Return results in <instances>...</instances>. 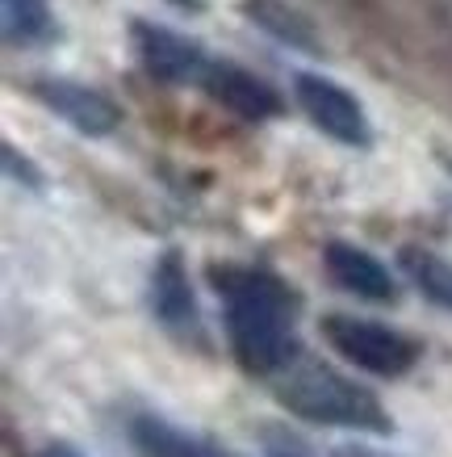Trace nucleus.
<instances>
[{
	"label": "nucleus",
	"mask_w": 452,
	"mask_h": 457,
	"mask_svg": "<svg viewBox=\"0 0 452 457\" xmlns=\"http://www.w3.org/2000/svg\"><path fill=\"white\" fill-rule=\"evenodd\" d=\"M151 311L180 340L201 336V315H197V298H193L189 269L180 261V252H164L160 264L151 269Z\"/></svg>",
	"instance_id": "nucleus-8"
},
{
	"label": "nucleus",
	"mask_w": 452,
	"mask_h": 457,
	"mask_svg": "<svg viewBox=\"0 0 452 457\" xmlns=\"http://www.w3.org/2000/svg\"><path fill=\"white\" fill-rule=\"evenodd\" d=\"M323 264H327V278L335 281L340 290L357 294V298H365V303H394L398 298L394 273H390L373 252L357 248V244L331 239L327 248H323Z\"/></svg>",
	"instance_id": "nucleus-9"
},
{
	"label": "nucleus",
	"mask_w": 452,
	"mask_h": 457,
	"mask_svg": "<svg viewBox=\"0 0 452 457\" xmlns=\"http://www.w3.org/2000/svg\"><path fill=\"white\" fill-rule=\"evenodd\" d=\"M210 281L222 298L226 340L239 370L251 378H276L301 357L298 298L268 269L247 264H210Z\"/></svg>",
	"instance_id": "nucleus-1"
},
{
	"label": "nucleus",
	"mask_w": 452,
	"mask_h": 457,
	"mask_svg": "<svg viewBox=\"0 0 452 457\" xmlns=\"http://www.w3.org/2000/svg\"><path fill=\"white\" fill-rule=\"evenodd\" d=\"M243 13L251 17L260 29H268L273 38H281L285 46H298V51H306V55H318L315 29L306 26L298 13H289L285 4H276V0H247Z\"/></svg>",
	"instance_id": "nucleus-13"
},
{
	"label": "nucleus",
	"mask_w": 452,
	"mask_h": 457,
	"mask_svg": "<svg viewBox=\"0 0 452 457\" xmlns=\"http://www.w3.org/2000/svg\"><path fill=\"white\" fill-rule=\"evenodd\" d=\"M130 441L143 457H218L201 436L185 432L172 420L155 416V411H143V416L130 420Z\"/></svg>",
	"instance_id": "nucleus-10"
},
{
	"label": "nucleus",
	"mask_w": 452,
	"mask_h": 457,
	"mask_svg": "<svg viewBox=\"0 0 452 457\" xmlns=\"http://www.w3.org/2000/svg\"><path fill=\"white\" fill-rule=\"evenodd\" d=\"M444 168H448V172H452V155H444Z\"/></svg>",
	"instance_id": "nucleus-19"
},
{
	"label": "nucleus",
	"mask_w": 452,
	"mask_h": 457,
	"mask_svg": "<svg viewBox=\"0 0 452 457\" xmlns=\"http://www.w3.org/2000/svg\"><path fill=\"white\" fill-rule=\"evenodd\" d=\"M201 88L218 101L222 110H231L234 118H243V122H268V118H276V113L285 110V105H281V93H276L273 84L260 80V76H251V71L239 68V63H214V59H210Z\"/></svg>",
	"instance_id": "nucleus-7"
},
{
	"label": "nucleus",
	"mask_w": 452,
	"mask_h": 457,
	"mask_svg": "<svg viewBox=\"0 0 452 457\" xmlns=\"http://www.w3.org/2000/svg\"><path fill=\"white\" fill-rule=\"evenodd\" d=\"M172 4H180V9H197V0H172Z\"/></svg>",
	"instance_id": "nucleus-18"
},
{
	"label": "nucleus",
	"mask_w": 452,
	"mask_h": 457,
	"mask_svg": "<svg viewBox=\"0 0 452 457\" xmlns=\"http://www.w3.org/2000/svg\"><path fill=\"white\" fill-rule=\"evenodd\" d=\"M0 26L13 46H38L55 38V17L46 0H0Z\"/></svg>",
	"instance_id": "nucleus-12"
},
{
	"label": "nucleus",
	"mask_w": 452,
	"mask_h": 457,
	"mask_svg": "<svg viewBox=\"0 0 452 457\" xmlns=\"http://www.w3.org/2000/svg\"><path fill=\"white\" fill-rule=\"evenodd\" d=\"M34 97L55 113V118H63V122L76 126L80 135H88V139L113 135L118 122H122L118 105H113L105 93H96V88L76 84V80H38L34 84Z\"/></svg>",
	"instance_id": "nucleus-6"
},
{
	"label": "nucleus",
	"mask_w": 452,
	"mask_h": 457,
	"mask_svg": "<svg viewBox=\"0 0 452 457\" xmlns=\"http://www.w3.org/2000/svg\"><path fill=\"white\" fill-rule=\"evenodd\" d=\"M260 445H264V453L268 457H323L306 436H298V432L285 428V424H268V428H260Z\"/></svg>",
	"instance_id": "nucleus-14"
},
{
	"label": "nucleus",
	"mask_w": 452,
	"mask_h": 457,
	"mask_svg": "<svg viewBox=\"0 0 452 457\" xmlns=\"http://www.w3.org/2000/svg\"><path fill=\"white\" fill-rule=\"evenodd\" d=\"M218 457H231V453H218Z\"/></svg>",
	"instance_id": "nucleus-20"
},
{
	"label": "nucleus",
	"mask_w": 452,
	"mask_h": 457,
	"mask_svg": "<svg viewBox=\"0 0 452 457\" xmlns=\"http://www.w3.org/2000/svg\"><path fill=\"white\" fill-rule=\"evenodd\" d=\"M130 38H135V55L147 68V76L164 84H201L210 68V55L189 42L185 34L155 21H130Z\"/></svg>",
	"instance_id": "nucleus-5"
},
{
	"label": "nucleus",
	"mask_w": 452,
	"mask_h": 457,
	"mask_svg": "<svg viewBox=\"0 0 452 457\" xmlns=\"http://www.w3.org/2000/svg\"><path fill=\"white\" fill-rule=\"evenodd\" d=\"M335 457H398V453H385V449H373V445H360V441H348L335 449Z\"/></svg>",
	"instance_id": "nucleus-16"
},
{
	"label": "nucleus",
	"mask_w": 452,
	"mask_h": 457,
	"mask_svg": "<svg viewBox=\"0 0 452 457\" xmlns=\"http://www.w3.org/2000/svg\"><path fill=\"white\" fill-rule=\"evenodd\" d=\"M318 332L331 345V353H340L348 365H357L360 374L394 382V378H407L419 365V345L411 336H402L398 328H385L377 319L335 311V315H323Z\"/></svg>",
	"instance_id": "nucleus-3"
},
{
	"label": "nucleus",
	"mask_w": 452,
	"mask_h": 457,
	"mask_svg": "<svg viewBox=\"0 0 452 457\" xmlns=\"http://www.w3.org/2000/svg\"><path fill=\"white\" fill-rule=\"evenodd\" d=\"M0 160H4V172H9V177H13V180H26L29 189H38V185H42L38 168L29 164L26 155H17V147H13V143H4V147H0Z\"/></svg>",
	"instance_id": "nucleus-15"
},
{
	"label": "nucleus",
	"mask_w": 452,
	"mask_h": 457,
	"mask_svg": "<svg viewBox=\"0 0 452 457\" xmlns=\"http://www.w3.org/2000/svg\"><path fill=\"white\" fill-rule=\"evenodd\" d=\"M38 457H88V453H80V449H76L71 441H51Z\"/></svg>",
	"instance_id": "nucleus-17"
},
{
	"label": "nucleus",
	"mask_w": 452,
	"mask_h": 457,
	"mask_svg": "<svg viewBox=\"0 0 452 457\" xmlns=\"http://www.w3.org/2000/svg\"><path fill=\"white\" fill-rule=\"evenodd\" d=\"M273 399L285 407L289 416L327 424V428H357L369 436H390L394 420L382 407V399L357 378L331 370L323 361L298 357L273 378Z\"/></svg>",
	"instance_id": "nucleus-2"
},
{
	"label": "nucleus",
	"mask_w": 452,
	"mask_h": 457,
	"mask_svg": "<svg viewBox=\"0 0 452 457\" xmlns=\"http://www.w3.org/2000/svg\"><path fill=\"white\" fill-rule=\"evenodd\" d=\"M293 93H298V105L310 122L327 135V139L343 143V147H373V126L365 118V105H360L343 84L327 80V76H315V71H298L293 76Z\"/></svg>",
	"instance_id": "nucleus-4"
},
{
	"label": "nucleus",
	"mask_w": 452,
	"mask_h": 457,
	"mask_svg": "<svg viewBox=\"0 0 452 457\" xmlns=\"http://www.w3.org/2000/svg\"><path fill=\"white\" fill-rule=\"evenodd\" d=\"M398 264H402V273L411 278V286L423 294L427 303L452 311V264L444 256H436L427 248H402Z\"/></svg>",
	"instance_id": "nucleus-11"
}]
</instances>
